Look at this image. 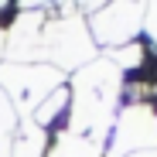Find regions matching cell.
Returning <instances> with one entry per match:
<instances>
[{
    "label": "cell",
    "mask_w": 157,
    "mask_h": 157,
    "mask_svg": "<svg viewBox=\"0 0 157 157\" xmlns=\"http://www.w3.org/2000/svg\"><path fill=\"white\" fill-rule=\"evenodd\" d=\"M4 113H10V102L0 96V157H10V140H7L10 123H4Z\"/></svg>",
    "instance_id": "obj_1"
}]
</instances>
